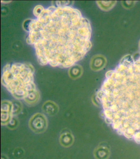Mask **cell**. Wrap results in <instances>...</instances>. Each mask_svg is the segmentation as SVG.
I'll return each instance as SVG.
<instances>
[{
  "mask_svg": "<svg viewBox=\"0 0 140 159\" xmlns=\"http://www.w3.org/2000/svg\"><path fill=\"white\" fill-rule=\"evenodd\" d=\"M37 18L26 20L23 26L41 65L70 67L91 48L90 23L77 9L51 6Z\"/></svg>",
  "mask_w": 140,
  "mask_h": 159,
  "instance_id": "1",
  "label": "cell"
},
{
  "mask_svg": "<svg viewBox=\"0 0 140 159\" xmlns=\"http://www.w3.org/2000/svg\"><path fill=\"white\" fill-rule=\"evenodd\" d=\"M34 71L31 64H7L2 70L1 83L14 98L24 99L37 89L34 83Z\"/></svg>",
  "mask_w": 140,
  "mask_h": 159,
  "instance_id": "2",
  "label": "cell"
},
{
  "mask_svg": "<svg viewBox=\"0 0 140 159\" xmlns=\"http://www.w3.org/2000/svg\"><path fill=\"white\" fill-rule=\"evenodd\" d=\"M28 125L30 129L34 133H43L47 129V118L42 113H35L30 118L28 122Z\"/></svg>",
  "mask_w": 140,
  "mask_h": 159,
  "instance_id": "3",
  "label": "cell"
},
{
  "mask_svg": "<svg viewBox=\"0 0 140 159\" xmlns=\"http://www.w3.org/2000/svg\"><path fill=\"white\" fill-rule=\"evenodd\" d=\"M13 103L8 100H3L1 103V125H7L13 118Z\"/></svg>",
  "mask_w": 140,
  "mask_h": 159,
  "instance_id": "4",
  "label": "cell"
},
{
  "mask_svg": "<svg viewBox=\"0 0 140 159\" xmlns=\"http://www.w3.org/2000/svg\"><path fill=\"white\" fill-rule=\"evenodd\" d=\"M107 60L102 55H94L92 58L90 62L91 69L94 71H98L104 69L107 64Z\"/></svg>",
  "mask_w": 140,
  "mask_h": 159,
  "instance_id": "5",
  "label": "cell"
},
{
  "mask_svg": "<svg viewBox=\"0 0 140 159\" xmlns=\"http://www.w3.org/2000/svg\"><path fill=\"white\" fill-rule=\"evenodd\" d=\"M74 142V137L71 132L68 129L63 130L59 137V142L64 147H70Z\"/></svg>",
  "mask_w": 140,
  "mask_h": 159,
  "instance_id": "6",
  "label": "cell"
},
{
  "mask_svg": "<svg viewBox=\"0 0 140 159\" xmlns=\"http://www.w3.org/2000/svg\"><path fill=\"white\" fill-rule=\"evenodd\" d=\"M42 111L46 114L54 116L57 114L59 111L58 105L53 101L48 100L45 102L42 106Z\"/></svg>",
  "mask_w": 140,
  "mask_h": 159,
  "instance_id": "7",
  "label": "cell"
},
{
  "mask_svg": "<svg viewBox=\"0 0 140 159\" xmlns=\"http://www.w3.org/2000/svg\"><path fill=\"white\" fill-rule=\"evenodd\" d=\"M83 71V68L81 66L74 64L69 69V75L72 79H77L81 76Z\"/></svg>",
  "mask_w": 140,
  "mask_h": 159,
  "instance_id": "8",
  "label": "cell"
},
{
  "mask_svg": "<svg viewBox=\"0 0 140 159\" xmlns=\"http://www.w3.org/2000/svg\"><path fill=\"white\" fill-rule=\"evenodd\" d=\"M40 98V93L37 89L30 93L24 100L25 102L30 105H34L37 103Z\"/></svg>",
  "mask_w": 140,
  "mask_h": 159,
  "instance_id": "9",
  "label": "cell"
},
{
  "mask_svg": "<svg viewBox=\"0 0 140 159\" xmlns=\"http://www.w3.org/2000/svg\"><path fill=\"white\" fill-rule=\"evenodd\" d=\"M116 2V1H99L97 2L99 8L104 11H108L112 9L115 6Z\"/></svg>",
  "mask_w": 140,
  "mask_h": 159,
  "instance_id": "10",
  "label": "cell"
},
{
  "mask_svg": "<svg viewBox=\"0 0 140 159\" xmlns=\"http://www.w3.org/2000/svg\"><path fill=\"white\" fill-rule=\"evenodd\" d=\"M13 116H17L21 112L22 109V104L18 102H15L13 103Z\"/></svg>",
  "mask_w": 140,
  "mask_h": 159,
  "instance_id": "11",
  "label": "cell"
},
{
  "mask_svg": "<svg viewBox=\"0 0 140 159\" xmlns=\"http://www.w3.org/2000/svg\"><path fill=\"white\" fill-rule=\"evenodd\" d=\"M19 122L18 120L15 117H13L9 123L7 125V127L11 129H14L17 128L19 125Z\"/></svg>",
  "mask_w": 140,
  "mask_h": 159,
  "instance_id": "12",
  "label": "cell"
},
{
  "mask_svg": "<svg viewBox=\"0 0 140 159\" xmlns=\"http://www.w3.org/2000/svg\"><path fill=\"white\" fill-rule=\"evenodd\" d=\"M44 8L42 6H36L34 9L33 13L35 17H37L42 13L43 12Z\"/></svg>",
  "mask_w": 140,
  "mask_h": 159,
  "instance_id": "13",
  "label": "cell"
},
{
  "mask_svg": "<svg viewBox=\"0 0 140 159\" xmlns=\"http://www.w3.org/2000/svg\"><path fill=\"white\" fill-rule=\"evenodd\" d=\"M122 2H123V5L124 7H126V8H130V7H133L135 2L134 1H124Z\"/></svg>",
  "mask_w": 140,
  "mask_h": 159,
  "instance_id": "14",
  "label": "cell"
},
{
  "mask_svg": "<svg viewBox=\"0 0 140 159\" xmlns=\"http://www.w3.org/2000/svg\"><path fill=\"white\" fill-rule=\"evenodd\" d=\"M139 47H140V42H139Z\"/></svg>",
  "mask_w": 140,
  "mask_h": 159,
  "instance_id": "15",
  "label": "cell"
}]
</instances>
